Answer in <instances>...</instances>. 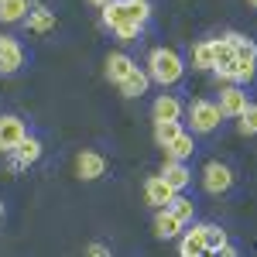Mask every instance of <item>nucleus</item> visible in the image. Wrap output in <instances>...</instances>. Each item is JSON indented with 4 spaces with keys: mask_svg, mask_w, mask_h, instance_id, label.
Returning <instances> with one entry per match:
<instances>
[{
    "mask_svg": "<svg viewBox=\"0 0 257 257\" xmlns=\"http://www.w3.org/2000/svg\"><path fill=\"white\" fill-rule=\"evenodd\" d=\"M182 72H185V65L172 48H155L148 55V79H155L158 86H175L182 79Z\"/></svg>",
    "mask_w": 257,
    "mask_h": 257,
    "instance_id": "obj_1",
    "label": "nucleus"
},
{
    "mask_svg": "<svg viewBox=\"0 0 257 257\" xmlns=\"http://www.w3.org/2000/svg\"><path fill=\"white\" fill-rule=\"evenodd\" d=\"M185 113H189V123H192V134H213L219 127V120H223V113H219V106L213 99H192Z\"/></svg>",
    "mask_w": 257,
    "mask_h": 257,
    "instance_id": "obj_2",
    "label": "nucleus"
},
{
    "mask_svg": "<svg viewBox=\"0 0 257 257\" xmlns=\"http://www.w3.org/2000/svg\"><path fill=\"white\" fill-rule=\"evenodd\" d=\"M230 185H233V172H230L223 161H209V165L202 168V189H206V192L219 196V192H226Z\"/></svg>",
    "mask_w": 257,
    "mask_h": 257,
    "instance_id": "obj_3",
    "label": "nucleus"
},
{
    "mask_svg": "<svg viewBox=\"0 0 257 257\" xmlns=\"http://www.w3.org/2000/svg\"><path fill=\"white\" fill-rule=\"evenodd\" d=\"M24 138H28V127H24L21 117H11V113L0 117V151H4V155H11Z\"/></svg>",
    "mask_w": 257,
    "mask_h": 257,
    "instance_id": "obj_4",
    "label": "nucleus"
},
{
    "mask_svg": "<svg viewBox=\"0 0 257 257\" xmlns=\"http://www.w3.org/2000/svg\"><path fill=\"white\" fill-rule=\"evenodd\" d=\"M21 65H24V48H21V41L11 38V35H0V72L11 76V72H18Z\"/></svg>",
    "mask_w": 257,
    "mask_h": 257,
    "instance_id": "obj_5",
    "label": "nucleus"
},
{
    "mask_svg": "<svg viewBox=\"0 0 257 257\" xmlns=\"http://www.w3.org/2000/svg\"><path fill=\"white\" fill-rule=\"evenodd\" d=\"M216 106H219L223 117H240V113L247 110V93H243V86H223Z\"/></svg>",
    "mask_w": 257,
    "mask_h": 257,
    "instance_id": "obj_6",
    "label": "nucleus"
},
{
    "mask_svg": "<svg viewBox=\"0 0 257 257\" xmlns=\"http://www.w3.org/2000/svg\"><path fill=\"white\" fill-rule=\"evenodd\" d=\"M178 257H206V223H192V230H185Z\"/></svg>",
    "mask_w": 257,
    "mask_h": 257,
    "instance_id": "obj_7",
    "label": "nucleus"
},
{
    "mask_svg": "<svg viewBox=\"0 0 257 257\" xmlns=\"http://www.w3.org/2000/svg\"><path fill=\"white\" fill-rule=\"evenodd\" d=\"M38 158H41V141L38 138H24L18 148L11 151V168H14V172H21V168L35 165Z\"/></svg>",
    "mask_w": 257,
    "mask_h": 257,
    "instance_id": "obj_8",
    "label": "nucleus"
},
{
    "mask_svg": "<svg viewBox=\"0 0 257 257\" xmlns=\"http://www.w3.org/2000/svg\"><path fill=\"white\" fill-rule=\"evenodd\" d=\"M76 172H79L82 182H96L99 175H106V158L96 155V151H82L76 158Z\"/></svg>",
    "mask_w": 257,
    "mask_h": 257,
    "instance_id": "obj_9",
    "label": "nucleus"
},
{
    "mask_svg": "<svg viewBox=\"0 0 257 257\" xmlns=\"http://www.w3.org/2000/svg\"><path fill=\"white\" fill-rule=\"evenodd\" d=\"M161 182H165L172 192H182V189L192 182V172L185 168V161H165V168H161Z\"/></svg>",
    "mask_w": 257,
    "mask_h": 257,
    "instance_id": "obj_10",
    "label": "nucleus"
},
{
    "mask_svg": "<svg viewBox=\"0 0 257 257\" xmlns=\"http://www.w3.org/2000/svg\"><path fill=\"white\" fill-rule=\"evenodd\" d=\"M134 69H138V65H134V59H131V55H123V52H113V55L106 59V79L120 86V82H123L127 76H131V72H134Z\"/></svg>",
    "mask_w": 257,
    "mask_h": 257,
    "instance_id": "obj_11",
    "label": "nucleus"
},
{
    "mask_svg": "<svg viewBox=\"0 0 257 257\" xmlns=\"http://www.w3.org/2000/svg\"><path fill=\"white\" fill-rule=\"evenodd\" d=\"M24 28L31 31V35H45V31H55V14L48 11V7H35V11H28V18H24Z\"/></svg>",
    "mask_w": 257,
    "mask_h": 257,
    "instance_id": "obj_12",
    "label": "nucleus"
},
{
    "mask_svg": "<svg viewBox=\"0 0 257 257\" xmlns=\"http://www.w3.org/2000/svg\"><path fill=\"white\" fill-rule=\"evenodd\" d=\"M192 155H196V141H192L189 131H182V134L165 148V161H189Z\"/></svg>",
    "mask_w": 257,
    "mask_h": 257,
    "instance_id": "obj_13",
    "label": "nucleus"
},
{
    "mask_svg": "<svg viewBox=\"0 0 257 257\" xmlns=\"http://www.w3.org/2000/svg\"><path fill=\"white\" fill-rule=\"evenodd\" d=\"M144 196H148V202H151L155 209H165V206L172 202V196H175V192L161 182V175H151L148 182H144Z\"/></svg>",
    "mask_w": 257,
    "mask_h": 257,
    "instance_id": "obj_14",
    "label": "nucleus"
},
{
    "mask_svg": "<svg viewBox=\"0 0 257 257\" xmlns=\"http://www.w3.org/2000/svg\"><path fill=\"white\" fill-rule=\"evenodd\" d=\"M165 209H168V213H172L182 226H185V223H192V216H196V202H192L189 196H182V192H175V196H172V202H168Z\"/></svg>",
    "mask_w": 257,
    "mask_h": 257,
    "instance_id": "obj_15",
    "label": "nucleus"
},
{
    "mask_svg": "<svg viewBox=\"0 0 257 257\" xmlns=\"http://www.w3.org/2000/svg\"><path fill=\"white\" fill-rule=\"evenodd\" d=\"M223 38L233 45V59L237 62H257V45L250 38H243L237 31H230V35H223Z\"/></svg>",
    "mask_w": 257,
    "mask_h": 257,
    "instance_id": "obj_16",
    "label": "nucleus"
},
{
    "mask_svg": "<svg viewBox=\"0 0 257 257\" xmlns=\"http://www.w3.org/2000/svg\"><path fill=\"white\" fill-rule=\"evenodd\" d=\"M178 233H182V223H178L168 209H158V213H155V237L172 240V237H178Z\"/></svg>",
    "mask_w": 257,
    "mask_h": 257,
    "instance_id": "obj_17",
    "label": "nucleus"
},
{
    "mask_svg": "<svg viewBox=\"0 0 257 257\" xmlns=\"http://www.w3.org/2000/svg\"><path fill=\"white\" fill-rule=\"evenodd\" d=\"M182 110H185V106H182L175 96H158L155 106H151L155 120H182Z\"/></svg>",
    "mask_w": 257,
    "mask_h": 257,
    "instance_id": "obj_18",
    "label": "nucleus"
},
{
    "mask_svg": "<svg viewBox=\"0 0 257 257\" xmlns=\"http://www.w3.org/2000/svg\"><path fill=\"white\" fill-rule=\"evenodd\" d=\"M148 72H141V69H134V72H131V76H127V79L120 82V93H123V96L127 99H134V96H141V93H148Z\"/></svg>",
    "mask_w": 257,
    "mask_h": 257,
    "instance_id": "obj_19",
    "label": "nucleus"
},
{
    "mask_svg": "<svg viewBox=\"0 0 257 257\" xmlns=\"http://www.w3.org/2000/svg\"><path fill=\"white\" fill-rule=\"evenodd\" d=\"M182 134V120H155V141L158 148H168Z\"/></svg>",
    "mask_w": 257,
    "mask_h": 257,
    "instance_id": "obj_20",
    "label": "nucleus"
},
{
    "mask_svg": "<svg viewBox=\"0 0 257 257\" xmlns=\"http://www.w3.org/2000/svg\"><path fill=\"white\" fill-rule=\"evenodd\" d=\"M28 18V0H0V21L4 24H18Z\"/></svg>",
    "mask_w": 257,
    "mask_h": 257,
    "instance_id": "obj_21",
    "label": "nucleus"
},
{
    "mask_svg": "<svg viewBox=\"0 0 257 257\" xmlns=\"http://www.w3.org/2000/svg\"><path fill=\"white\" fill-rule=\"evenodd\" d=\"M123 11H127V21L138 24V28H144L148 18H151V4L148 0H123Z\"/></svg>",
    "mask_w": 257,
    "mask_h": 257,
    "instance_id": "obj_22",
    "label": "nucleus"
},
{
    "mask_svg": "<svg viewBox=\"0 0 257 257\" xmlns=\"http://www.w3.org/2000/svg\"><path fill=\"white\" fill-rule=\"evenodd\" d=\"M257 76V62H233V69H230V86H247V82H254Z\"/></svg>",
    "mask_w": 257,
    "mask_h": 257,
    "instance_id": "obj_23",
    "label": "nucleus"
},
{
    "mask_svg": "<svg viewBox=\"0 0 257 257\" xmlns=\"http://www.w3.org/2000/svg\"><path fill=\"white\" fill-rule=\"evenodd\" d=\"M103 24L113 31V28H120V24H131L127 21V11H123V0H110L106 7H103Z\"/></svg>",
    "mask_w": 257,
    "mask_h": 257,
    "instance_id": "obj_24",
    "label": "nucleus"
},
{
    "mask_svg": "<svg viewBox=\"0 0 257 257\" xmlns=\"http://www.w3.org/2000/svg\"><path fill=\"white\" fill-rule=\"evenodd\" d=\"M192 65L202 69V72L216 65V59H213V41H199V45H192Z\"/></svg>",
    "mask_w": 257,
    "mask_h": 257,
    "instance_id": "obj_25",
    "label": "nucleus"
},
{
    "mask_svg": "<svg viewBox=\"0 0 257 257\" xmlns=\"http://www.w3.org/2000/svg\"><path fill=\"white\" fill-rule=\"evenodd\" d=\"M213 59H216V65H213V69H223V65H233V45H230V41L226 38H216L213 41Z\"/></svg>",
    "mask_w": 257,
    "mask_h": 257,
    "instance_id": "obj_26",
    "label": "nucleus"
},
{
    "mask_svg": "<svg viewBox=\"0 0 257 257\" xmlns=\"http://www.w3.org/2000/svg\"><path fill=\"white\" fill-rule=\"evenodd\" d=\"M240 134H243V138H254L257 134V103H247V110H243V113H240Z\"/></svg>",
    "mask_w": 257,
    "mask_h": 257,
    "instance_id": "obj_27",
    "label": "nucleus"
},
{
    "mask_svg": "<svg viewBox=\"0 0 257 257\" xmlns=\"http://www.w3.org/2000/svg\"><path fill=\"white\" fill-rule=\"evenodd\" d=\"M230 240H226V230L216 226V223H206V254L209 250H219V247H226Z\"/></svg>",
    "mask_w": 257,
    "mask_h": 257,
    "instance_id": "obj_28",
    "label": "nucleus"
},
{
    "mask_svg": "<svg viewBox=\"0 0 257 257\" xmlns=\"http://www.w3.org/2000/svg\"><path fill=\"white\" fill-rule=\"evenodd\" d=\"M113 35H117V41H134L141 35L138 24H120V28H113Z\"/></svg>",
    "mask_w": 257,
    "mask_h": 257,
    "instance_id": "obj_29",
    "label": "nucleus"
},
{
    "mask_svg": "<svg viewBox=\"0 0 257 257\" xmlns=\"http://www.w3.org/2000/svg\"><path fill=\"white\" fill-rule=\"evenodd\" d=\"M86 257H113V254H110L106 243H89V247H86Z\"/></svg>",
    "mask_w": 257,
    "mask_h": 257,
    "instance_id": "obj_30",
    "label": "nucleus"
},
{
    "mask_svg": "<svg viewBox=\"0 0 257 257\" xmlns=\"http://www.w3.org/2000/svg\"><path fill=\"white\" fill-rule=\"evenodd\" d=\"M206 257H237V247H233V243H226V247H219V250H209Z\"/></svg>",
    "mask_w": 257,
    "mask_h": 257,
    "instance_id": "obj_31",
    "label": "nucleus"
},
{
    "mask_svg": "<svg viewBox=\"0 0 257 257\" xmlns=\"http://www.w3.org/2000/svg\"><path fill=\"white\" fill-rule=\"evenodd\" d=\"M93 4H96V7H106V4H110V0H93Z\"/></svg>",
    "mask_w": 257,
    "mask_h": 257,
    "instance_id": "obj_32",
    "label": "nucleus"
},
{
    "mask_svg": "<svg viewBox=\"0 0 257 257\" xmlns=\"http://www.w3.org/2000/svg\"><path fill=\"white\" fill-rule=\"evenodd\" d=\"M247 4H250V7H257V0H247Z\"/></svg>",
    "mask_w": 257,
    "mask_h": 257,
    "instance_id": "obj_33",
    "label": "nucleus"
},
{
    "mask_svg": "<svg viewBox=\"0 0 257 257\" xmlns=\"http://www.w3.org/2000/svg\"><path fill=\"white\" fill-rule=\"evenodd\" d=\"M0 216H4V206H0Z\"/></svg>",
    "mask_w": 257,
    "mask_h": 257,
    "instance_id": "obj_34",
    "label": "nucleus"
}]
</instances>
